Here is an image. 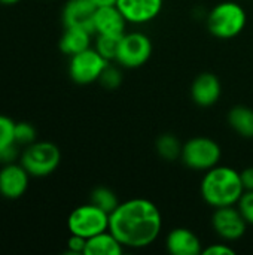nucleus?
<instances>
[{
  "label": "nucleus",
  "mask_w": 253,
  "mask_h": 255,
  "mask_svg": "<svg viewBox=\"0 0 253 255\" xmlns=\"http://www.w3.org/2000/svg\"><path fill=\"white\" fill-rule=\"evenodd\" d=\"M122 37V36H121ZM121 37H113V36H100L97 34V40H95V49L107 60V61H115L116 57V51H118V45Z\"/></svg>",
  "instance_id": "4be33fe9"
},
{
  "label": "nucleus",
  "mask_w": 253,
  "mask_h": 255,
  "mask_svg": "<svg viewBox=\"0 0 253 255\" xmlns=\"http://www.w3.org/2000/svg\"><path fill=\"white\" fill-rule=\"evenodd\" d=\"M164 0H116V6L130 24L154 21L163 9Z\"/></svg>",
  "instance_id": "9d476101"
},
{
  "label": "nucleus",
  "mask_w": 253,
  "mask_h": 255,
  "mask_svg": "<svg viewBox=\"0 0 253 255\" xmlns=\"http://www.w3.org/2000/svg\"><path fill=\"white\" fill-rule=\"evenodd\" d=\"M240 176H242L245 191H253V166L243 169L240 172Z\"/></svg>",
  "instance_id": "cd10ccee"
},
{
  "label": "nucleus",
  "mask_w": 253,
  "mask_h": 255,
  "mask_svg": "<svg viewBox=\"0 0 253 255\" xmlns=\"http://www.w3.org/2000/svg\"><path fill=\"white\" fill-rule=\"evenodd\" d=\"M94 33L78 28V27H66L61 39H60V49L63 54L72 57L78 52H82L88 48H91V36Z\"/></svg>",
  "instance_id": "dca6fc26"
},
{
  "label": "nucleus",
  "mask_w": 253,
  "mask_h": 255,
  "mask_svg": "<svg viewBox=\"0 0 253 255\" xmlns=\"http://www.w3.org/2000/svg\"><path fill=\"white\" fill-rule=\"evenodd\" d=\"M67 229L70 235H78L89 239L98 233L109 230V214L94 203L78 206L67 218Z\"/></svg>",
  "instance_id": "0eeeda50"
},
{
  "label": "nucleus",
  "mask_w": 253,
  "mask_h": 255,
  "mask_svg": "<svg viewBox=\"0 0 253 255\" xmlns=\"http://www.w3.org/2000/svg\"><path fill=\"white\" fill-rule=\"evenodd\" d=\"M91 203H94L95 206H98L100 209L106 211L109 215L118 208V205L121 203L118 196L106 187H97L92 190L91 193Z\"/></svg>",
  "instance_id": "412c9836"
},
{
  "label": "nucleus",
  "mask_w": 253,
  "mask_h": 255,
  "mask_svg": "<svg viewBox=\"0 0 253 255\" xmlns=\"http://www.w3.org/2000/svg\"><path fill=\"white\" fill-rule=\"evenodd\" d=\"M30 173L19 163H7L0 170V194L4 199H19L28 188Z\"/></svg>",
  "instance_id": "f8f14e48"
},
{
  "label": "nucleus",
  "mask_w": 253,
  "mask_h": 255,
  "mask_svg": "<svg viewBox=\"0 0 253 255\" xmlns=\"http://www.w3.org/2000/svg\"><path fill=\"white\" fill-rule=\"evenodd\" d=\"M204 255H234L236 251L227 245V244H216V245H209L207 248L203 250Z\"/></svg>",
  "instance_id": "bb28decb"
},
{
  "label": "nucleus",
  "mask_w": 253,
  "mask_h": 255,
  "mask_svg": "<svg viewBox=\"0 0 253 255\" xmlns=\"http://www.w3.org/2000/svg\"><path fill=\"white\" fill-rule=\"evenodd\" d=\"M61 161L60 148L52 142H33L21 154V164L30 176L43 178L57 170Z\"/></svg>",
  "instance_id": "39448f33"
},
{
  "label": "nucleus",
  "mask_w": 253,
  "mask_h": 255,
  "mask_svg": "<svg viewBox=\"0 0 253 255\" xmlns=\"http://www.w3.org/2000/svg\"><path fill=\"white\" fill-rule=\"evenodd\" d=\"M230 127L242 137L253 139V109L245 105H237L228 112Z\"/></svg>",
  "instance_id": "6ab92c4d"
},
{
  "label": "nucleus",
  "mask_w": 253,
  "mask_h": 255,
  "mask_svg": "<svg viewBox=\"0 0 253 255\" xmlns=\"http://www.w3.org/2000/svg\"><path fill=\"white\" fill-rule=\"evenodd\" d=\"M222 157L219 143L206 136H197L183 143L180 160L182 163L195 172H207L218 166Z\"/></svg>",
  "instance_id": "20e7f679"
},
{
  "label": "nucleus",
  "mask_w": 253,
  "mask_h": 255,
  "mask_svg": "<svg viewBox=\"0 0 253 255\" xmlns=\"http://www.w3.org/2000/svg\"><path fill=\"white\" fill-rule=\"evenodd\" d=\"M248 15L237 1H221L207 15L206 24L212 36L227 40L237 37L246 27Z\"/></svg>",
  "instance_id": "7ed1b4c3"
},
{
  "label": "nucleus",
  "mask_w": 253,
  "mask_h": 255,
  "mask_svg": "<svg viewBox=\"0 0 253 255\" xmlns=\"http://www.w3.org/2000/svg\"><path fill=\"white\" fill-rule=\"evenodd\" d=\"M97 6H109V4H116V0H92Z\"/></svg>",
  "instance_id": "c85d7f7f"
},
{
  "label": "nucleus",
  "mask_w": 253,
  "mask_h": 255,
  "mask_svg": "<svg viewBox=\"0 0 253 255\" xmlns=\"http://www.w3.org/2000/svg\"><path fill=\"white\" fill-rule=\"evenodd\" d=\"M19 0H0V3H3V4H15Z\"/></svg>",
  "instance_id": "c756f323"
},
{
  "label": "nucleus",
  "mask_w": 253,
  "mask_h": 255,
  "mask_svg": "<svg viewBox=\"0 0 253 255\" xmlns=\"http://www.w3.org/2000/svg\"><path fill=\"white\" fill-rule=\"evenodd\" d=\"M109 63L95 48H88L70 57L69 76L79 85H88L100 79Z\"/></svg>",
  "instance_id": "6e6552de"
},
{
  "label": "nucleus",
  "mask_w": 253,
  "mask_h": 255,
  "mask_svg": "<svg viewBox=\"0 0 253 255\" xmlns=\"http://www.w3.org/2000/svg\"><path fill=\"white\" fill-rule=\"evenodd\" d=\"M16 146L15 123L6 115H0V163H13L18 155Z\"/></svg>",
  "instance_id": "a211bd4d"
},
{
  "label": "nucleus",
  "mask_w": 253,
  "mask_h": 255,
  "mask_svg": "<svg viewBox=\"0 0 253 255\" xmlns=\"http://www.w3.org/2000/svg\"><path fill=\"white\" fill-rule=\"evenodd\" d=\"M109 230L130 250L152 245L163 230V217L158 206L142 197L121 202L109 215Z\"/></svg>",
  "instance_id": "f257e3e1"
},
{
  "label": "nucleus",
  "mask_w": 253,
  "mask_h": 255,
  "mask_svg": "<svg viewBox=\"0 0 253 255\" xmlns=\"http://www.w3.org/2000/svg\"><path fill=\"white\" fill-rule=\"evenodd\" d=\"M36 140V128L30 123H15L16 145H30Z\"/></svg>",
  "instance_id": "b1692460"
},
{
  "label": "nucleus",
  "mask_w": 253,
  "mask_h": 255,
  "mask_svg": "<svg viewBox=\"0 0 253 255\" xmlns=\"http://www.w3.org/2000/svg\"><path fill=\"white\" fill-rule=\"evenodd\" d=\"M212 227L222 241L234 242L245 236L248 223L237 206H225L215 209L212 215Z\"/></svg>",
  "instance_id": "1a4fd4ad"
},
{
  "label": "nucleus",
  "mask_w": 253,
  "mask_h": 255,
  "mask_svg": "<svg viewBox=\"0 0 253 255\" xmlns=\"http://www.w3.org/2000/svg\"><path fill=\"white\" fill-rule=\"evenodd\" d=\"M200 193L203 200L213 209L236 206L245 193L240 172L219 164L212 167L210 170L204 172Z\"/></svg>",
  "instance_id": "f03ea898"
},
{
  "label": "nucleus",
  "mask_w": 253,
  "mask_h": 255,
  "mask_svg": "<svg viewBox=\"0 0 253 255\" xmlns=\"http://www.w3.org/2000/svg\"><path fill=\"white\" fill-rule=\"evenodd\" d=\"M236 206L246 220L248 226H253V191H245Z\"/></svg>",
  "instance_id": "393cba45"
},
{
  "label": "nucleus",
  "mask_w": 253,
  "mask_h": 255,
  "mask_svg": "<svg viewBox=\"0 0 253 255\" xmlns=\"http://www.w3.org/2000/svg\"><path fill=\"white\" fill-rule=\"evenodd\" d=\"M127 19L116 4L98 6L94 15V33L100 36L121 37L125 33Z\"/></svg>",
  "instance_id": "4468645a"
},
{
  "label": "nucleus",
  "mask_w": 253,
  "mask_h": 255,
  "mask_svg": "<svg viewBox=\"0 0 253 255\" xmlns=\"http://www.w3.org/2000/svg\"><path fill=\"white\" fill-rule=\"evenodd\" d=\"M157 152L158 155L166 160V161H176L180 158L182 155V148L183 143L179 140L177 136L171 134V133H164L157 139Z\"/></svg>",
  "instance_id": "aec40b11"
},
{
  "label": "nucleus",
  "mask_w": 253,
  "mask_h": 255,
  "mask_svg": "<svg viewBox=\"0 0 253 255\" xmlns=\"http://www.w3.org/2000/svg\"><path fill=\"white\" fill-rule=\"evenodd\" d=\"M97 7L92 0H67L61 13L64 27H78L94 33V15Z\"/></svg>",
  "instance_id": "ddd939ff"
},
{
  "label": "nucleus",
  "mask_w": 253,
  "mask_h": 255,
  "mask_svg": "<svg viewBox=\"0 0 253 255\" xmlns=\"http://www.w3.org/2000/svg\"><path fill=\"white\" fill-rule=\"evenodd\" d=\"M85 247H86V239L78 235H70L69 241H67V250L69 254L79 255L85 253Z\"/></svg>",
  "instance_id": "a878e982"
},
{
  "label": "nucleus",
  "mask_w": 253,
  "mask_h": 255,
  "mask_svg": "<svg viewBox=\"0 0 253 255\" xmlns=\"http://www.w3.org/2000/svg\"><path fill=\"white\" fill-rule=\"evenodd\" d=\"M166 250L173 255H200L203 254L204 248L192 230L177 227L167 235Z\"/></svg>",
  "instance_id": "2eb2a0df"
},
{
  "label": "nucleus",
  "mask_w": 253,
  "mask_h": 255,
  "mask_svg": "<svg viewBox=\"0 0 253 255\" xmlns=\"http://www.w3.org/2000/svg\"><path fill=\"white\" fill-rule=\"evenodd\" d=\"M125 247L113 236L110 230L86 239L84 255H121Z\"/></svg>",
  "instance_id": "f3484780"
},
{
  "label": "nucleus",
  "mask_w": 253,
  "mask_h": 255,
  "mask_svg": "<svg viewBox=\"0 0 253 255\" xmlns=\"http://www.w3.org/2000/svg\"><path fill=\"white\" fill-rule=\"evenodd\" d=\"M152 49V40L148 34L142 31H125L119 40L115 63L124 69L142 67L151 58Z\"/></svg>",
  "instance_id": "423d86ee"
},
{
  "label": "nucleus",
  "mask_w": 253,
  "mask_h": 255,
  "mask_svg": "<svg viewBox=\"0 0 253 255\" xmlns=\"http://www.w3.org/2000/svg\"><path fill=\"white\" fill-rule=\"evenodd\" d=\"M98 82L104 88H107V90H116V88H119V85L122 84V72H121V69L118 66L109 63L106 66V69L103 70Z\"/></svg>",
  "instance_id": "5701e85b"
},
{
  "label": "nucleus",
  "mask_w": 253,
  "mask_h": 255,
  "mask_svg": "<svg viewBox=\"0 0 253 255\" xmlns=\"http://www.w3.org/2000/svg\"><path fill=\"white\" fill-rule=\"evenodd\" d=\"M222 94V84L212 72H203L191 84L192 102L200 108H210L216 105Z\"/></svg>",
  "instance_id": "9b49d317"
}]
</instances>
